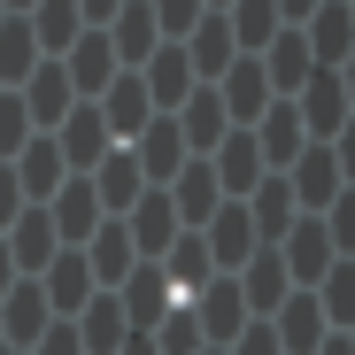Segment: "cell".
Here are the masks:
<instances>
[{
  "instance_id": "1",
  "label": "cell",
  "mask_w": 355,
  "mask_h": 355,
  "mask_svg": "<svg viewBox=\"0 0 355 355\" xmlns=\"http://www.w3.org/2000/svg\"><path fill=\"white\" fill-rule=\"evenodd\" d=\"M278 178H286V193H293V209H302V216H324V209L347 193V139H340V147H317V139H309Z\"/></svg>"
},
{
  "instance_id": "2",
  "label": "cell",
  "mask_w": 355,
  "mask_h": 355,
  "mask_svg": "<svg viewBox=\"0 0 355 355\" xmlns=\"http://www.w3.org/2000/svg\"><path fill=\"white\" fill-rule=\"evenodd\" d=\"M293 116L317 147H340L347 139V116H355V93H347V70H309V85L293 93Z\"/></svg>"
},
{
  "instance_id": "3",
  "label": "cell",
  "mask_w": 355,
  "mask_h": 355,
  "mask_svg": "<svg viewBox=\"0 0 355 355\" xmlns=\"http://www.w3.org/2000/svg\"><path fill=\"white\" fill-rule=\"evenodd\" d=\"M332 263H340V248H332L324 216H293L286 240H278V270H286V286H293V293H317V278H324Z\"/></svg>"
},
{
  "instance_id": "4",
  "label": "cell",
  "mask_w": 355,
  "mask_h": 355,
  "mask_svg": "<svg viewBox=\"0 0 355 355\" xmlns=\"http://www.w3.org/2000/svg\"><path fill=\"white\" fill-rule=\"evenodd\" d=\"M178 309L193 317L201 347H232V340H240V324H255V317H248V302H240V278H232V270H216V278L193 293V302H178Z\"/></svg>"
},
{
  "instance_id": "5",
  "label": "cell",
  "mask_w": 355,
  "mask_h": 355,
  "mask_svg": "<svg viewBox=\"0 0 355 355\" xmlns=\"http://www.w3.org/2000/svg\"><path fill=\"white\" fill-rule=\"evenodd\" d=\"M302 39H309V62L317 70H347L355 62V0H317L309 24H302Z\"/></svg>"
},
{
  "instance_id": "6",
  "label": "cell",
  "mask_w": 355,
  "mask_h": 355,
  "mask_svg": "<svg viewBox=\"0 0 355 355\" xmlns=\"http://www.w3.org/2000/svg\"><path fill=\"white\" fill-rule=\"evenodd\" d=\"M93 108H101V124H108V139H116V147H132V139L155 124V101H147L139 70H116V78L101 85V101H93Z\"/></svg>"
},
{
  "instance_id": "7",
  "label": "cell",
  "mask_w": 355,
  "mask_h": 355,
  "mask_svg": "<svg viewBox=\"0 0 355 355\" xmlns=\"http://www.w3.org/2000/svg\"><path fill=\"white\" fill-rule=\"evenodd\" d=\"M201 162H209V178H216V193H224V201H248L263 178H270V170H263V155H255V132H224Z\"/></svg>"
},
{
  "instance_id": "8",
  "label": "cell",
  "mask_w": 355,
  "mask_h": 355,
  "mask_svg": "<svg viewBox=\"0 0 355 355\" xmlns=\"http://www.w3.org/2000/svg\"><path fill=\"white\" fill-rule=\"evenodd\" d=\"M46 139H54V155H62V170H70V178H85V170H93V162H101V155L116 147V139H108V124H101V108H93V101H78V108L62 116V124H54V132H46Z\"/></svg>"
},
{
  "instance_id": "9",
  "label": "cell",
  "mask_w": 355,
  "mask_h": 355,
  "mask_svg": "<svg viewBox=\"0 0 355 355\" xmlns=\"http://www.w3.org/2000/svg\"><path fill=\"white\" fill-rule=\"evenodd\" d=\"M16 101H24V116H31V132H54V124L78 108V93H70V78H62V62H54V54H39V70L16 85Z\"/></svg>"
},
{
  "instance_id": "10",
  "label": "cell",
  "mask_w": 355,
  "mask_h": 355,
  "mask_svg": "<svg viewBox=\"0 0 355 355\" xmlns=\"http://www.w3.org/2000/svg\"><path fill=\"white\" fill-rule=\"evenodd\" d=\"M46 324H54V317H46V293H39V278H16L8 293H0V340H8V355H31Z\"/></svg>"
},
{
  "instance_id": "11",
  "label": "cell",
  "mask_w": 355,
  "mask_h": 355,
  "mask_svg": "<svg viewBox=\"0 0 355 355\" xmlns=\"http://www.w3.org/2000/svg\"><path fill=\"white\" fill-rule=\"evenodd\" d=\"M124 232H132V255H139V263H162V248H170L186 224H178V209L162 201V186H147V193L124 209Z\"/></svg>"
},
{
  "instance_id": "12",
  "label": "cell",
  "mask_w": 355,
  "mask_h": 355,
  "mask_svg": "<svg viewBox=\"0 0 355 355\" xmlns=\"http://www.w3.org/2000/svg\"><path fill=\"white\" fill-rule=\"evenodd\" d=\"M255 62H263V85H270V101H293V93L309 85V70H317V62H309V39H302V24H286V31H278V39L255 54Z\"/></svg>"
},
{
  "instance_id": "13",
  "label": "cell",
  "mask_w": 355,
  "mask_h": 355,
  "mask_svg": "<svg viewBox=\"0 0 355 355\" xmlns=\"http://www.w3.org/2000/svg\"><path fill=\"white\" fill-rule=\"evenodd\" d=\"M78 255H85V270H93V286H101V293H116V286L132 278V263H139V255H132L124 216H101V224H93V240H85Z\"/></svg>"
},
{
  "instance_id": "14",
  "label": "cell",
  "mask_w": 355,
  "mask_h": 355,
  "mask_svg": "<svg viewBox=\"0 0 355 355\" xmlns=\"http://www.w3.org/2000/svg\"><path fill=\"white\" fill-rule=\"evenodd\" d=\"M139 85H147V101H155V116H170L178 101H186L201 78H193V62H186V46H178V39H162L155 54H147V62H139Z\"/></svg>"
},
{
  "instance_id": "15",
  "label": "cell",
  "mask_w": 355,
  "mask_h": 355,
  "mask_svg": "<svg viewBox=\"0 0 355 355\" xmlns=\"http://www.w3.org/2000/svg\"><path fill=\"white\" fill-rule=\"evenodd\" d=\"M116 309H124V324H132V332H155V324L178 309V302H170V278H162L155 263H132V278L116 286Z\"/></svg>"
},
{
  "instance_id": "16",
  "label": "cell",
  "mask_w": 355,
  "mask_h": 355,
  "mask_svg": "<svg viewBox=\"0 0 355 355\" xmlns=\"http://www.w3.org/2000/svg\"><path fill=\"white\" fill-rule=\"evenodd\" d=\"M216 101H224V116H232V132H248L255 116L270 108V85H263V62H255V54H232V70L216 78Z\"/></svg>"
},
{
  "instance_id": "17",
  "label": "cell",
  "mask_w": 355,
  "mask_h": 355,
  "mask_svg": "<svg viewBox=\"0 0 355 355\" xmlns=\"http://www.w3.org/2000/svg\"><path fill=\"white\" fill-rule=\"evenodd\" d=\"M101 39H108V54H116V70H139L147 54L162 46V31H155V16H147V0H124V8L101 24Z\"/></svg>"
},
{
  "instance_id": "18",
  "label": "cell",
  "mask_w": 355,
  "mask_h": 355,
  "mask_svg": "<svg viewBox=\"0 0 355 355\" xmlns=\"http://www.w3.org/2000/svg\"><path fill=\"white\" fill-rule=\"evenodd\" d=\"M39 293H46V317H78L85 302H93V270H85V255L78 248H62V255H54L46 270H39Z\"/></svg>"
},
{
  "instance_id": "19",
  "label": "cell",
  "mask_w": 355,
  "mask_h": 355,
  "mask_svg": "<svg viewBox=\"0 0 355 355\" xmlns=\"http://www.w3.org/2000/svg\"><path fill=\"white\" fill-rule=\"evenodd\" d=\"M170 124H178V139H186V155H209L224 132H232V116H224V101H216V85H193L186 101L170 108Z\"/></svg>"
},
{
  "instance_id": "20",
  "label": "cell",
  "mask_w": 355,
  "mask_h": 355,
  "mask_svg": "<svg viewBox=\"0 0 355 355\" xmlns=\"http://www.w3.org/2000/svg\"><path fill=\"white\" fill-rule=\"evenodd\" d=\"M248 132H255V155H263V170H270V178H278L293 155H302V147H309V132H302V116H293V101H270Z\"/></svg>"
},
{
  "instance_id": "21",
  "label": "cell",
  "mask_w": 355,
  "mask_h": 355,
  "mask_svg": "<svg viewBox=\"0 0 355 355\" xmlns=\"http://www.w3.org/2000/svg\"><path fill=\"white\" fill-rule=\"evenodd\" d=\"M124 155L139 162V178H147V186H170V178H178V170L193 162V155H186V139H178V124H170V116H155V124H147V132H139V139H132Z\"/></svg>"
},
{
  "instance_id": "22",
  "label": "cell",
  "mask_w": 355,
  "mask_h": 355,
  "mask_svg": "<svg viewBox=\"0 0 355 355\" xmlns=\"http://www.w3.org/2000/svg\"><path fill=\"white\" fill-rule=\"evenodd\" d=\"M85 186H93V201H101V216H124V209L147 193V178H139V162H132L124 147H108V155L85 170Z\"/></svg>"
},
{
  "instance_id": "23",
  "label": "cell",
  "mask_w": 355,
  "mask_h": 355,
  "mask_svg": "<svg viewBox=\"0 0 355 355\" xmlns=\"http://www.w3.org/2000/svg\"><path fill=\"white\" fill-rule=\"evenodd\" d=\"M201 248H209L216 270H240V263L255 255V224H248V209H240V201H216V216L201 224Z\"/></svg>"
},
{
  "instance_id": "24",
  "label": "cell",
  "mask_w": 355,
  "mask_h": 355,
  "mask_svg": "<svg viewBox=\"0 0 355 355\" xmlns=\"http://www.w3.org/2000/svg\"><path fill=\"white\" fill-rule=\"evenodd\" d=\"M263 324L278 332V347H286V355H317V340L332 332V324H324V309H317V293H286V302H278Z\"/></svg>"
},
{
  "instance_id": "25",
  "label": "cell",
  "mask_w": 355,
  "mask_h": 355,
  "mask_svg": "<svg viewBox=\"0 0 355 355\" xmlns=\"http://www.w3.org/2000/svg\"><path fill=\"white\" fill-rule=\"evenodd\" d=\"M0 240H8V263H16V278H39L54 255H62V240H54V224H46V209H24L8 232H0Z\"/></svg>"
},
{
  "instance_id": "26",
  "label": "cell",
  "mask_w": 355,
  "mask_h": 355,
  "mask_svg": "<svg viewBox=\"0 0 355 355\" xmlns=\"http://www.w3.org/2000/svg\"><path fill=\"white\" fill-rule=\"evenodd\" d=\"M54 62H62V78H70V93H78V101H101V85L116 78V54H108V39H101V31H78V39H70V54H54Z\"/></svg>"
},
{
  "instance_id": "27",
  "label": "cell",
  "mask_w": 355,
  "mask_h": 355,
  "mask_svg": "<svg viewBox=\"0 0 355 355\" xmlns=\"http://www.w3.org/2000/svg\"><path fill=\"white\" fill-rule=\"evenodd\" d=\"M162 278H170V302H193V293L216 278V263H209V248H201V232H178V240L162 248V263H155Z\"/></svg>"
},
{
  "instance_id": "28",
  "label": "cell",
  "mask_w": 355,
  "mask_h": 355,
  "mask_svg": "<svg viewBox=\"0 0 355 355\" xmlns=\"http://www.w3.org/2000/svg\"><path fill=\"white\" fill-rule=\"evenodd\" d=\"M46 224H54V240H62V248H85V240H93L101 201H93V186H85V178H62V193L46 201Z\"/></svg>"
},
{
  "instance_id": "29",
  "label": "cell",
  "mask_w": 355,
  "mask_h": 355,
  "mask_svg": "<svg viewBox=\"0 0 355 355\" xmlns=\"http://www.w3.org/2000/svg\"><path fill=\"white\" fill-rule=\"evenodd\" d=\"M162 201L178 209V224H186V232H201V224L216 216V201H224V193H216V178H209V162L193 155V162H186V170H178L170 186H162Z\"/></svg>"
},
{
  "instance_id": "30",
  "label": "cell",
  "mask_w": 355,
  "mask_h": 355,
  "mask_svg": "<svg viewBox=\"0 0 355 355\" xmlns=\"http://www.w3.org/2000/svg\"><path fill=\"white\" fill-rule=\"evenodd\" d=\"M178 46H186V62H193V78H201V85H216V78L232 70V54H240V46H232V24H224L216 8H209L186 39H178Z\"/></svg>"
},
{
  "instance_id": "31",
  "label": "cell",
  "mask_w": 355,
  "mask_h": 355,
  "mask_svg": "<svg viewBox=\"0 0 355 355\" xmlns=\"http://www.w3.org/2000/svg\"><path fill=\"white\" fill-rule=\"evenodd\" d=\"M62 324L78 332V347H85V355H116V347L132 340V324H124V309H116V293H93V302H85L78 317H62Z\"/></svg>"
},
{
  "instance_id": "32",
  "label": "cell",
  "mask_w": 355,
  "mask_h": 355,
  "mask_svg": "<svg viewBox=\"0 0 355 355\" xmlns=\"http://www.w3.org/2000/svg\"><path fill=\"white\" fill-rule=\"evenodd\" d=\"M232 278H240V302H248V317H270V309L286 302V293H293V286H286V270H278V248H255V255H248L240 270H232Z\"/></svg>"
},
{
  "instance_id": "33",
  "label": "cell",
  "mask_w": 355,
  "mask_h": 355,
  "mask_svg": "<svg viewBox=\"0 0 355 355\" xmlns=\"http://www.w3.org/2000/svg\"><path fill=\"white\" fill-rule=\"evenodd\" d=\"M240 209H248V224H255V248H278V240H286V224L302 216V209H293V193H286V178H263V186H255Z\"/></svg>"
},
{
  "instance_id": "34",
  "label": "cell",
  "mask_w": 355,
  "mask_h": 355,
  "mask_svg": "<svg viewBox=\"0 0 355 355\" xmlns=\"http://www.w3.org/2000/svg\"><path fill=\"white\" fill-rule=\"evenodd\" d=\"M31 39H39V54H70V39L85 31V16H78V0H31Z\"/></svg>"
},
{
  "instance_id": "35",
  "label": "cell",
  "mask_w": 355,
  "mask_h": 355,
  "mask_svg": "<svg viewBox=\"0 0 355 355\" xmlns=\"http://www.w3.org/2000/svg\"><path fill=\"white\" fill-rule=\"evenodd\" d=\"M224 24H232V46H240V54H263L286 24H278V8H270V0H232V8H216Z\"/></svg>"
},
{
  "instance_id": "36",
  "label": "cell",
  "mask_w": 355,
  "mask_h": 355,
  "mask_svg": "<svg viewBox=\"0 0 355 355\" xmlns=\"http://www.w3.org/2000/svg\"><path fill=\"white\" fill-rule=\"evenodd\" d=\"M31 70H39V39H31V24H24V16H0V93H16Z\"/></svg>"
},
{
  "instance_id": "37",
  "label": "cell",
  "mask_w": 355,
  "mask_h": 355,
  "mask_svg": "<svg viewBox=\"0 0 355 355\" xmlns=\"http://www.w3.org/2000/svg\"><path fill=\"white\" fill-rule=\"evenodd\" d=\"M147 340H155V355H201V332H193V317H186V309H170Z\"/></svg>"
},
{
  "instance_id": "38",
  "label": "cell",
  "mask_w": 355,
  "mask_h": 355,
  "mask_svg": "<svg viewBox=\"0 0 355 355\" xmlns=\"http://www.w3.org/2000/svg\"><path fill=\"white\" fill-rule=\"evenodd\" d=\"M147 16H155V31H162V39H186L209 8H201V0H147Z\"/></svg>"
},
{
  "instance_id": "39",
  "label": "cell",
  "mask_w": 355,
  "mask_h": 355,
  "mask_svg": "<svg viewBox=\"0 0 355 355\" xmlns=\"http://www.w3.org/2000/svg\"><path fill=\"white\" fill-rule=\"evenodd\" d=\"M31 139V116H24V101L16 93H0V162H16V147Z\"/></svg>"
},
{
  "instance_id": "40",
  "label": "cell",
  "mask_w": 355,
  "mask_h": 355,
  "mask_svg": "<svg viewBox=\"0 0 355 355\" xmlns=\"http://www.w3.org/2000/svg\"><path fill=\"white\" fill-rule=\"evenodd\" d=\"M224 355H286V347H278V332H270V324L255 317V324H240V340H232Z\"/></svg>"
},
{
  "instance_id": "41",
  "label": "cell",
  "mask_w": 355,
  "mask_h": 355,
  "mask_svg": "<svg viewBox=\"0 0 355 355\" xmlns=\"http://www.w3.org/2000/svg\"><path fill=\"white\" fill-rule=\"evenodd\" d=\"M31 355H85V347H78V332H70L62 317H54V324L39 332V347H31Z\"/></svg>"
},
{
  "instance_id": "42",
  "label": "cell",
  "mask_w": 355,
  "mask_h": 355,
  "mask_svg": "<svg viewBox=\"0 0 355 355\" xmlns=\"http://www.w3.org/2000/svg\"><path fill=\"white\" fill-rule=\"evenodd\" d=\"M16 216H24V193H16V170H8V162H0V232H8Z\"/></svg>"
},
{
  "instance_id": "43",
  "label": "cell",
  "mask_w": 355,
  "mask_h": 355,
  "mask_svg": "<svg viewBox=\"0 0 355 355\" xmlns=\"http://www.w3.org/2000/svg\"><path fill=\"white\" fill-rule=\"evenodd\" d=\"M116 8H124V0H78V16H85V31H101Z\"/></svg>"
},
{
  "instance_id": "44",
  "label": "cell",
  "mask_w": 355,
  "mask_h": 355,
  "mask_svg": "<svg viewBox=\"0 0 355 355\" xmlns=\"http://www.w3.org/2000/svg\"><path fill=\"white\" fill-rule=\"evenodd\" d=\"M270 8H278V24H309V8H317V0H270Z\"/></svg>"
},
{
  "instance_id": "45",
  "label": "cell",
  "mask_w": 355,
  "mask_h": 355,
  "mask_svg": "<svg viewBox=\"0 0 355 355\" xmlns=\"http://www.w3.org/2000/svg\"><path fill=\"white\" fill-rule=\"evenodd\" d=\"M317 355H355V332H324V340H317Z\"/></svg>"
},
{
  "instance_id": "46",
  "label": "cell",
  "mask_w": 355,
  "mask_h": 355,
  "mask_svg": "<svg viewBox=\"0 0 355 355\" xmlns=\"http://www.w3.org/2000/svg\"><path fill=\"white\" fill-rule=\"evenodd\" d=\"M116 355H155V340H147V332H132V340L116 347Z\"/></svg>"
},
{
  "instance_id": "47",
  "label": "cell",
  "mask_w": 355,
  "mask_h": 355,
  "mask_svg": "<svg viewBox=\"0 0 355 355\" xmlns=\"http://www.w3.org/2000/svg\"><path fill=\"white\" fill-rule=\"evenodd\" d=\"M16 286V263H8V240H0V293H8Z\"/></svg>"
},
{
  "instance_id": "48",
  "label": "cell",
  "mask_w": 355,
  "mask_h": 355,
  "mask_svg": "<svg viewBox=\"0 0 355 355\" xmlns=\"http://www.w3.org/2000/svg\"><path fill=\"white\" fill-rule=\"evenodd\" d=\"M0 8H8V16H31V0H0Z\"/></svg>"
},
{
  "instance_id": "49",
  "label": "cell",
  "mask_w": 355,
  "mask_h": 355,
  "mask_svg": "<svg viewBox=\"0 0 355 355\" xmlns=\"http://www.w3.org/2000/svg\"><path fill=\"white\" fill-rule=\"evenodd\" d=\"M201 8H232V0H201Z\"/></svg>"
},
{
  "instance_id": "50",
  "label": "cell",
  "mask_w": 355,
  "mask_h": 355,
  "mask_svg": "<svg viewBox=\"0 0 355 355\" xmlns=\"http://www.w3.org/2000/svg\"><path fill=\"white\" fill-rule=\"evenodd\" d=\"M201 355H224V347H201Z\"/></svg>"
},
{
  "instance_id": "51",
  "label": "cell",
  "mask_w": 355,
  "mask_h": 355,
  "mask_svg": "<svg viewBox=\"0 0 355 355\" xmlns=\"http://www.w3.org/2000/svg\"><path fill=\"white\" fill-rule=\"evenodd\" d=\"M0 355H8V340H0Z\"/></svg>"
},
{
  "instance_id": "52",
  "label": "cell",
  "mask_w": 355,
  "mask_h": 355,
  "mask_svg": "<svg viewBox=\"0 0 355 355\" xmlns=\"http://www.w3.org/2000/svg\"><path fill=\"white\" fill-rule=\"evenodd\" d=\"M0 16H8V8H0Z\"/></svg>"
}]
</instances>
